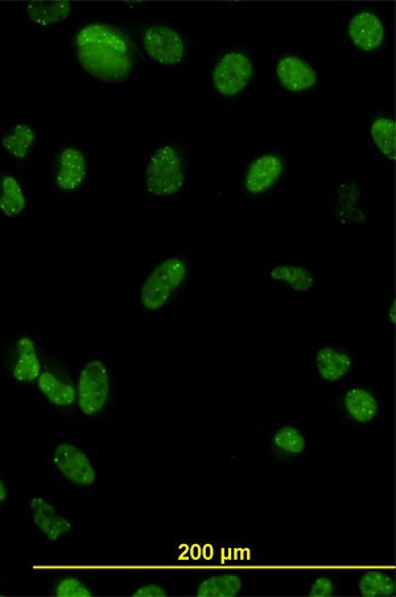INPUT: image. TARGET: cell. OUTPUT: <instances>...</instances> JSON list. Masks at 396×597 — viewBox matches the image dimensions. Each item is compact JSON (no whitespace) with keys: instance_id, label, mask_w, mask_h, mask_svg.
<instances>
[{"instance_id":"cell-28","label":"cell","mask_w":396,"mask_h":597,"mask_svg":"<svg viewBox=\"0 0 396 597\" xmlns=\"http://www.w3.org/2000/svg\"><path fill=\"white\" fill-rule=\"evenodd\" d=\"M136 597H165L168 591L159 583H146L136 588L134 591Z\"/></svg>"},{"instance_id":"cell-18","label":"cell","mask_w":396,"mask_h":597,"mask_svg":"<svg viewBox=\"0 0 396 597\" xmlns=\"http://www.w3.org/2000/svg\"><path fill=\"white\" fill-rule=\"evenodd\" d=\"M41 372V360L35 340L30 336L20 337L16 341L11 360V374L19 384H31L37 381Z\"/></svg>"},{"instance_id":"cell-14","label":"cell","mask_w":396,"mask_h":597,"mask_svg":"<svg viewBox=\"0 0 396 597\" xmlns=\"http://www.w3.org/2000/svg\"><path fill=\"white\" fill-rule=\"evenodd\" d=\"M88 158L77 147H65L59 152L55 167V184L63 192H76L88 179Z\"/></svg>"},{"instance_id":"cell-12","label":"cell","mask_w":396,"mask_h":597,"mask_svg":"<svg viewBox=\"0 0 396 597\" xmlns=\"http://www.w3.org/2000/svg\"><path fill=\"white\" fill-rule=\"evenodd\" d=\"M52 461L56 471L70 484L85 488L96 483L97 472L92 460L76 444H59L53 452Z\"/></svg>"},{"instance_id":"cell-31","label":"cell","mask_w":396,"mask_h":597,"mask_svg":"<svg viewBox=\"0 0 396 597\" xmlns=\"http://www.w3.org/2000/svg\"><path fill=\"white\" fill-rule=\"evenodd\" d=\"M0 578H2V575H0Z\"/></svg>"},{"instance_id":"cell-2","label":"cell","mask_w":396,"mask_h":597,"mask_svg":"<svg viewBox=\"0 0 396 597\" xmlns=\"http://www.w3.org/2000/svg\"><path fill=\"white\" fill-rule=\"evenodd\" d=\"M195 274V255L173 251L160 255L139 286L138 302L148 314L168 310L187 292Z\"/></svg>"},{"instance_id":"cell-25","label":"cell","mask_w":396,"mask_h":597,"mask_svg":"<svg viewBox=\"0 0 396 597\" xmlns=\"http://www.w3.org/2000/svg\"><path fill=\"white\" fill-rule=\"evenodd\" d=\"M358 588H360L362 596L367 597L395 595L394 579L385 571H366L358 582Z\"/></svg>"},{"instance_id":"cell-19","label":"cell","mask_w":396,"mask_h":597,"mask_svg":"<svg viewBox=\"0 0 396 597\" xmlns=\"http://www.w3.org/2000/svg\"><path fill=\"white\" fill-rule=\"evenodd\" d=\"M36 382L40 393L53 406L69 409L77 401L74 386L53 372H41Z\"/></svg>"},{"instance_id":"cell-23","label":"cell","mask_w":396,"mask_h":597,"mask_svg":"<svg viewBox=\"0 0 396 597\" xmlns=\"http://www.w3.org/2000/svg\"><path fill=\"white\" fill-rule=\"evenodd\" d=\"M26 193L14 175L0 176V213L8 218L19 217L26 211Z\"/></svg>"},{"instance_id":"cell-16","label":"cell","mask_w":396,"mask_h":597,"mask_svg":"<svg viewBox=\"0 0 396 597\" xmlns=\"http://www.w3.org/2000/svg\"><path fill=\"white\" fill-rule=\"evenodd\" d=\"M313 365H315V372L321 380L329 382V384H338L352 372L353 356L344 348L325 345V347L317 349Z\"/></svg>"},{"instance_id":"cell-29","label":"cell","mask_w":396,"mask_h":597,"mask_svg":"<svg viewBox=\"0 0 396 597\" xmlns=\"http://www.w3.org/2000/svg\"><path fill=\"white\" fill-rule=\"evenodd\" d=\"M7 500H8V489L6 487V484H4L2 480H0V506H3L4 504H6Z\"/></svg>"},{"instance_id":"cell-26","label":"cell","mask_w":396,"mask_h":597,"mask_svg":"<svg viewBox=\"0 0 396 597\" xmlns=\"http://www.w3.org/2000/svg\"><path fill=\"white\" fill-rule=\"evenodd\" d=\"M52 594L57 597H90L94 592L84 580L77 576H66L55 584Z\"/></svg>"},{"instance_id":"cell-3","label":"cell","mask_w":396,"mask_h":597,"mask_svg":"<svg viewBox=\"0 0 396 597\" xmlns=\"http://www.w3.org/2000/svg\"><path fill=\"white\" fill-rule=\"evenodd\" d=\"M192 154L177 141H163L150 151L144 164V191L154 200L177 199L191 183Z\"/></svg>"},{"instance_id":"cell-7","label":"cell","mask_w":396,"mask_h":597,"mask_svg":"<svg viewBox=\"0 0 396 597\" xmlns=\"http://www.w3.org/2000/svg\"><path fill=\"white\" fill-rule=\"evenodd\" d=\"M272 77L279 88L294 97H305L316 92L321 77L315 64L295 51L279 52L272 60Z\"/></svg>"},{"instance_id":"cell-5","label":"cell","mask_w":396,"mask_h":597,"mask_svg":"<svg viewBox=\"0 0 396 597\" xmlns=\"http://www.w3.org/2000/svg\"><path fill=\"white\" fill-rule=\"evenodd\" d=\"M325 216L342 232H362L373 221L374 200L362 181L345 177L325 197Z\"/></svg>"},{"instance_id":"cell-13","label":"cell","mask_w":396,"mask_h":597,"mask_svg":"<svg viewBox=\"0 0 396 597\" xmlns=\"http://www.w3.org/2000/svg\"><path fill=\"white\" fill-rule=\"evenodd\" d=\"M28 512L32 524L49 542H59L73 533L72 521L61 514L56 505L47 498L33 497L28 502Z\"/></svg>"},{"instance_id":"cell-11","label":"cell","mask_w":396,"mask_h":597,"mask_svg":"<svg viewBox=\"0 0 396 597\" xmlns=\"http://www.w3.org/2000/svg\"><path fill=\"white\" fill-rule=\"evenodd\" d=\"M76 391L82 413L88 417L102 414L111 397V378L107 366L102 361H89L81 370Z\"/></svg>"},{"instance_id":"cell-30","label":"cell","mask_w":396,"mask_h":597,"mask_svg":"<svg viewBox=\"0 0 396 597\" xmlns=\"http://www.w3.org/2000/svg\"><path fill=\"white\" fill-rule=\"evenodd\" d=\"M395 302L393 300V302H391V306L389 308V320L391 321V323H395Z\"/></svg>"},{"instance_id":"cell-22","label":"cell","mask_w":396,"mask_h":597,"mask_svg":"<svg viewBox=\"0 0 396 597\" xmlns=\"http://www.w3.org/2000/svg\"><path fill=\"white\" fill-rule=\"evenodd\" d=\"M72 8L70 2H35L27 4L26 14L33 26L45 28L65 22Z\"/></svg>"},{"instance_id":"cell-20","label":"cell","mask_w":396,"mask_h":597,"mask_svg":"<svg viewBox=\"0 0 396 597\" xmlns=\"http://www.w3.org/2000/svg\"><path fill=\"white\" fill-rule=\"evenodd\" d=\"M37 135L35 129L28 123L16 122L10 129L4 131L2 137V147L10 158L26 160L35 147Z\"/></svg>"},{"instance_id":"cell-10","label":"cell","mask_w":396,"mask_h":597,"mask_svg":"<svg viewBox=\"0 0 396 597\" xmlns=\"http://www.w3.org/2000/svg\"><path fill=\"white\" fill-rule=\"evenodd\" d=\"M142 45L147 56L160 67H180L188 57L187 40L172 24L152 23L144 28Z\"/></svg>"},{"instance_id":"cell-24","label":"cell","mask_w":396,"mask_h":597,"mask_svg":"<svg viewBox=\"0 0 396 597\" xmlns=\"http://www.w3.org/2000/svg\"><path fill=\"white\" fill-rule=\"evenodd\" d=\"M245 590V582L241 576L233 572L209 576L198 584L197 595L201 597L238 596Z\"/></svg>"},{"instance_id":"cell-15","label":"cell","mask_w":396,"mask_h":597,"mask_svg":"<svg viewBox=\"0 0 396 597\" xmlns=\"http://www.w3.org/2000/svg\"><path fill=\"white\" fill-rule=\"evenodd\" d=\"M342 409L350 421L369 426L381 414V399L369 387L353 385L345 390L341 399Z\"/></svg>"},{"instance_id":"cell-1","label":"cell","mask_w":396,"mask_h":597,"mask_svg":"<svg viewBox=\"0 0 396 597\" xmlns=\"http://www.w3.org/2000/svg\"><path fill=\"white\" fill-rule=\"evenodd\" d=\"M74 49L78 64L98 81L119 84L135 71L134 44L125 31L113 24H84L77 32Z\"/></svg>"},{"instance_id":"cell-4","label":"cell","mask_w":396,"mask_h":597,"mask_svg":"<svg viewBox=\"0 0 396 597\" xmlns=\"http://www.w3.org/2000/svg\"><path fill=\"white\" fill-rule=\"evenodd\" d=\"M257 73V59L249 48L230 47L218 55L210 67V89L224 104H237L253 88Z\"/></svg>"},{"instance_id":"cell-17","label":"cell","mask_w":396,"mask_h":597,"mask_svg":"<svg viewBox=\"0 0 396 597\" xmlns=\"http://www.w3.org/2000/svg\"><path fill=\"white\" fill-rule=\"evenodd\" d=\"M395 129V119L387 111L375 113L367 125L370 147L390 166L395 163Z\"/></svg>"},{"instance_id":"cell-6","label":"cell","mask_w":396,"mask_h":597,"mask_svg":"<svg viewBox=\"0 0 396 597\" xmlns=\"http://www.w3.org/2000/svg\"><path fill=\"white\" fill-rule=\"evenodd\" d=\"M290 172L287 155L280 150L251 152L239 167V197L245 203H258L278 191Z\"/></svg>"},{"instance_id":"cell-8","label":"cell","mask_w":396,"mask_h":597,"mask_svg":"<svg viewBox=\"0 0 396 597\" xmlns=\"http://www.w3.org/2000/svg\"><path fill=\"white\" fill-rule=\"evenodd\" d=\"M262 281L274 290L309 295L320 286V274L304 259H274L264 270Z\"/></svg>"},{"instance_id":"cell-27","label":"cell","mask_w":396,"mask_h":597,"mask_svg":"<svg viewBox=\"0 0 396 597\" xmlns=\"http://www.w3.org/2000/svg\"><path fill=\"white\" fill-rule=\"evenodd\" d=\"M337 590V583L333 579L327 578V576H320V578L313 580L308 590V596H334Z\"/></svg>"},{"instance_id":"cell-21","label":"cell","mask_w":396,"mask_h":597,"mask_svg":"<svg viewBox=\"0 0 396 597\" xmlns=\"http://www.w3.org/2000/svg\"><path fill=\"white\" fill-rule=\"evenodd\" d=\"M271 446L275 454L297 457L307 451L308 440L303 430L296 424H283L272 434Z\"/></svg>"},{"instance_id":"cell-9","label":"cell","mask_w":396,"mask_h":597,"mask_svg":"<svg viewBox=\"0 0 396 597\" xmlns=\"http://www.w3.org/2000/svg\"><path fill=\"white\" fill-rule=\"evenodd\" d=\"M345 36L350 47L360 55H378L387 45L386 20L381 12L369 8L350 12L345 24Z\"/></svg>"}]
</instances>
